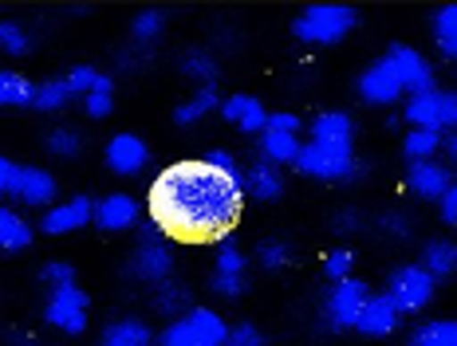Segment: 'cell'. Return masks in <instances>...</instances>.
I'll return each mask as SVG.
<instances>
[{"instance_id":"1","label":"cell","mask_w":457,"mask_h":346,"mask_svg":"<svg viewBox=\"0 0 457 346\" xmlns=\"http://www.w3.org/2000/svg\"><path fill=\"white\" fill-rule=\"evenodd\" d=\"M241 177L209 169L205 161H174L158 173L150 189V213L174 240H217L241 217Z\"/></svg>"},{"instance_id":"2","label":"cell","mask_w":457,"mask_h":346,"mask_svg":"<svg viewBox=\"0 0 457 346\" xmlns=\"http://www.w3.org/2000/svg\"><path fill=\"white\" fill-rule=\"evenodd\" d=\"M228 326L209 307H189L186 315L170 319V326L158 334V346H225Z\"/></svg>"},{"instance_id":"3","label":"cell","mask_w":457,"mask_h":346,"mask_svg":"<svg viewBox=\"0 0 457 346\" xmlns=\"http://www.w3.org/2000/svg\"><path fill=\"white\" fill-rule=\"evenodd\" d=\"M355 24H359L355 8H347V4H312L296 16L292 32H296V40H303V44H339Z\"/></svg>"},{"instance_id":"4","label":"cell","mask_w":457,"mask_h":346,"mask_svg":"<svg viewBox=\"0 0 457 346\" xmlns=\"http://www.w3.org/2000/svg\"><path fill=\"white\" fill-rule=\"evenodd\" d=\"M403 119L411 122L414 130H457V95L453 91H426V95H414L411 103H406Z\"/></svg>"},{"instance_id":"5","label":"cell","mask_w":457,"mask_h":346,"mask_svg":"<svg viewBox=\"0 0 457 346\" xmlns=\"http://www.w3.org/2000/svg\"><path fill=\"white\" fill-rule=\"evenodd\" d=\"M296 166H300L303 177H316V181H347V177H355L359 173L355 153L343 150V146H323V142H308V146H300Z\"/></svg>"},{"instance_id":"6","label":"cell","mask_w":457,"mask_h":346,"mask_svg":"<svg viewBox=\"0 0 457 346\" xmlns=\"http://www.w3.org/2000/svg\"><path fill=\"white\" fill-rule=\"evenodd\" d=\"M434 287H437V280L426 272L422 264H406V268H398V272L390 276L386 300L398 307V315L403 311H422V307H430V300H434Z\"/></svg>"},{"instance_id":"7","label":"cell","mask_w":457,"mask_h":346,"mask_svg":"<svg viewBox=\"0 0 457 346\" xmlns=\"http://www.w3.org/2000/svg\"><path fill=\"white\" fill-rule=\"evenodd\" d=\"M370 300L367 284L355 280V276H347V280L331 284L328 300H323V311H328V323L336 326V331H347V326L359 323V315H363V307Z\"/></svg>"},{"instance_id":"8","label":"cell","mask_w":457,"mask_h":346,"mask_svg":"<svg viewBox=\"0 0 457 346\" xmlns=\"http://www.w3.org/2000/svg\"><path fill=\"white\" fill-rule=\"evenodd\" d=\"M87 292H79L75 284L68 287H52V300L44 307V319L52 326H60L63 334H83L87 331Z\"/></svg>"},{"instance_id":"9","label":"cell","mask_w":457,"mask_h":346,"mask_svg":"<svg viewBox=\"0 0 457 346\" xmlns=\"http://www.w3.org/2000/svg\"><path fill=\"white\" fill-rule=\"evenodd\" d=\"M359 95H363V103H370V107H390V103H398L406 95L395 63H390V55L375 60L363 75H359Z\"/></svg>"},{"instance_id":"10","label":"cell","mask_w":457,"mask_h":346,"mask_svg":"<svg viewBox=\"0 0 457 346\" xmlns=\"http://www.w3.org/2000/svg\"><path fill=\"white\" fill-rule=\"evenodd\" d=\"M390 63H395L398 79H403V91H411V99L434 91V67L422 52H414V47H406V44H395L390 47Z\"/></svg>"},{"instance_id":"11","label":"cell","mask_w":457,"mask_h":346,"mask_svg":"<svg viewBox=\"0 0 457 346\" xmlns=\"http://www.w3.org/2000/svg\"><path fill=\"white\" fill-rule=\"evenodd\" d=\"M150 166V146L138 138V134H114L107 142V169L119 173V177H135Z\"/></svg>"},{"instance_id":"12","label":"cell","mask_w":457,"mask_h":346,"mask_svg":"<svg viewBox=\"0 0 457 346\" xmlns=\"http://www.w3.org/2000/svg\"><path fill=\"white\" fill-rule=\"evenodd\" d=\"M95 220V205L87 197H71V201H63V205H52L44 213L40 220V228L47 236H71V233H79L83 225H91Z\"/></svg>"},{"instance_id":"13","label":"cell","mask_w":457,"mask_h":346,"mask_svg":"<svg viewBox=\"0 0 457 346\" xmlns=\"http://www.w3.org/2000/svg\"><path fill=\"white\" fill-rule=\"evenodd\" d=\"M55 194H60V181L52 177L47 169L40 166H21V177H16V201L28 209H52L55 205Z\"/></svg>"},{"instance_id":"14","label":"cell","mask_w":457,"mask_h":346,"mask_svg":"<svg viewBox=\"0 0 457 346\" xmlns=\"http://www.w3.org/2000/svg\"><path fill=\"white\" fill-rule=\"evenodd\" d=\"M130 276L142 284H170L174 276V252L170 244H142L135 256H130Z\"/></svg>"},{"instance_id":"15","label":"cell","mask_w":457,"mask_h":346,"mask_svg":"<svg viewBox=\"0 0 457 346\" xmlns=\"http://www.w3.org/2000/svg\"><path fill=\"white\" fill-rule=\"evenodd\" d=\"M406 185H411L418 197H426V201H442L445 194H450V185H453V173H450V166H442L437 158L434 161H411Z\"/></svg>"},{"instance_id":"16","label":"cell","mask_w":457,"mask_h":346,"mask_svg":"<svg viewBox=\"0 0 457 346\" xmlns=\"http://www.w3.org/2000/svg\"><path fill=\"white\" fill-rule=\"evenodd\" d=\"M95 225L107 228V233H122V228L138 225V201L130 194H111L95 205Z\"/></svg>"},{"instance_id":"17","label":"cell","mask_w":457,"mask_h":346,"mask_svg":"<svg viewBox=\"0 0 457 346\" xmlns=\"http://www.w3.org/2000/svg\"><path fill=\"white\" fill-rule=\"evenodd\" d=\"M395 326H398V307L390 303L386 295H370L363 315H359V323H355V331L367 334V339H386V334H395Z\"/></svg>"},{"instance_id":"18","label":"cell","mask_w":457,"mask_h":346,"mask_svg":"<svg viewBox=\"0 0 457 346\" xmlns=\"http://www.w3.org/2000/svg\"><path fill=\"white\" fill-rule=\"evenodd\" d=\"M221 114L228 122H237L245 134H264L269 130V111L261 107V99H253V95H228L221 103Z\"/></svg>"},{"instance_id":"19","label":"cell","mask_w":457,"mask_h":346,"mask_svg":"<svg viewBox=\"0 0 457 346\" xmlns=\"http://www.w3.org/2000/svg\"><path fill=\"white\" fill-rule=\"evenodd\" d=\"M312 142H323V146H343V150H351V142H355V122H351V114H343V111H328V114H320V119L312 122Z\"/></svg>"},{"instance_id":"20","label":"cell","mask_w":457,"mask_h":346,"mask_svg":"<svg viewBox=\"0 0 457 346\" xmlns=\"http://www.w3.org/2000/svg\"><path fill=\"white\" fill-rule=\"evenodd\" d=\"M241 185L249 189L256 201H280L284 197V177L276 166H269V161H256L249 173H241Z\"/></svg>"},{"instance_id":"21","label":"cell","mask_w":457,"mask_h":346,"mask_svg":"<svg viewBox=\"0 0 457 346\" xmlns=\"http://www.w3.org/2000/svg\"><path fill=\"white\" fill-rule=\"evenodd\" d=\"M99 346H158V339L142 319H114L107 331H103Z\"/></svg>"},{"instance_id":"22","label":"cell","mask_w":457,"mask_h":346,"mask_svg":"<svg viewBox=\"0 0 457 346\" xmlns=\"http://www.w3.org/2000/svg\"><path fill=\"white\" fill-rule=\"evenodd\" d=\"M32 244V225L16 209L0 205V252H24Z\"/></svg>"},{"instance_id":"23","label":"cell","mask_w":457,"mask_h":346,"mask_svg":"<svg viewBox=\"0 0 457 346\" xmlns=\"http://www.w3.org/2000/svg\"><path fill=\"white\" fill-rule=\"evenodd\" d=\"M261 153L269 166H284V161H296L300 158V138L296 134H284V130H264L261 134Z\"/></svg>"},{"instance_id":"24","label":"cell","mask_w":457,"mask_h":346,"mask_svg":"<svg viewBox=\"0 0 457 346\" xmlns=\"http://www.w3.org/2000/svg\"><path fill=\"white\" fill-rule=\"evenodd\" d=\"M422 268L434 276V280L453 276L457 272V244H450V240H430L422 252Z\"/></svg>"},{"instance_id":"25","label":"cell","mask_w":457,"mask_h":346,"mask_svg":"<svg viewBox=\"0 0 457 346\" xmlns=\"http://www.w3.org/2000/svg\"><path fill=\"white\" fill-rule=\"evenodd\" d=\"M0 107H36V83L16 71H0Z\"/></svg>"},{"instance_id":"26","label":"cell","mask_w":457,"mask_h":346,"mask_svg":"<svg viewBox=\"0 0 457 346\" xmlns=\"http://www.w3.org/2000/svg\"><path fill=\"white\" fill-rule=\"evenodd\" d=\"M411 346H457V319H430L414 326Z\"/></svg>"},{"instance_id":"27","label":"cell","mask_w":457,"mask_h":346,"mask_svg":"<svg viewBox=\"0 0 457 346\" xmlns=\"http://www.w3.org/2000/svg\"><path fill=\"white\" fill-rule=\"evenodd\" d=\"M434 44L445 60H457V4H445L434 16Z\"/></svg>"},{"instance_id":"28","label":"cell","mask_w":457,"mask_h":346,"mask_svg":"<svg viewBox=\"0 0 457 346\" xmlns=\"http://www.w3.org/2000/svg\"><path fill=\"white\" fill-rule=\"evenodd\" d=\"M403 150L411 161H434L437 150H442V134L437 130H411L403 142Z\"/></svg>"},{"instance_id":"29","label":"cell","mask_w":457,"mask_h":346,"mask_svg":"<svg viewBox=\"0 0 457 346\" xmlns=\"http://www.w3.org/2000/svg\"><path fill=\"white\" fill-rule=\"evenodd\" d=\"M75 95H71V83H68V75L63 79H47L36 86V107L40 111H60L63 103H71Z\"/></svg>"},{"instance_id":"30","label":"cell","mask_w":457,"mask_h":346,"mask_svg":"<svg viewBox=\"0 0 457 346\" xmlns=\"http://www.w3.org/2000/svg\"><path fill=\"white\" fill-rule=\"evenodd\" d=\"M186 303H189V292H186L182 284H174V280L162 284V287H158V295H154V311H158V315H174V319L189 311Z\"/></svg>"},{"instance_id":"31","label":"cell","mask_w":457,"mask_h":346,"mask_svg":"<svg viewBox=\"0 0 457 346\" xmlns=\"http://www.w3.org/2000/svg\"><path fill=\"white\" fill-rule=\"evenodd\" d=\"M213 107H217V86H202V91H197L194 99L178 107V114H174V119L182 122V127H194V122L202 119V114H209Z\"/></svg>"},{"instance_id":"32","label":"cell","mask_w":457,"mask_h":346,"mask_svg":"<svg viewBox=\"0 0 457 346\" xmlns=\"http://www.w3.org/2000/svg\"><path fill=\"white\" fill-rule=\"evenodd\" d=\"M182 71L189 79H202V86H213V79H217V63L209 52H189L182 60Z\"/></svg>"},{"instance_id":"33","label":"cell","mask_w":457,"mask_h":346,"mask_svg":"<svg viewBox=\"0 0 457 346\" xmlns=\"http://www.w3.org/2000/svg\"><path fill=\"white\" fill-rule=\"evenodd\" d=\"M162 28H166V16L162 12H142V16H135V24H130V36H135L138 44H150L162 36Z\"/></svg>"},{"instance_id":"34","label":"cell","mask_w":457,"mask_h":346,"mask_svg":"<svg viewBox=\"0 0 457 346\" xmlns=\"http://www.w3.org/2000/svg\"><path fill=\"white\" fill-rule=\"evenodd\" d=\"M0 52H8V55L28 52V32L16 21H0Z\"/></svg>"},{"instance_id":"35","label":"cell","mask_w":457,"mask_h":346,"mask_svg":"<svg viewBox=\"0 0 457 346\" xmlns=\"http://www.w3.org/2000/svg\"><path fill=\"white\" fill-rule=\"evenodd\" d=\"M261 264L269 268V272H280L284 264H292V244L288 240H269V244H261Z\"/></svg>"},{"instance_id":"36","label":"cell","mask_w":457,"mask_h":346,"mask_svg":"<svg viewBox=\"0 0 457 346\" xmlns=\"http://www.w3.org/2000/svg\"><path fill=\"white\" fill-rule=\"evenodd\" d=\"M351 268H355V256L347 252V248H336L328 260H323V272H328V280L331 284H339V280H347L351 276Z\"/></svg>"},{"instance_id":"37","label":"cell","mask_w":457,"mask_h":346,"mask_svg":"<svg viewBox=\"0 0 457 346\" xmlns=\"http://www.w3.org/2000/svg\"><path fill=\"white\" fill-rule=\"evenodd\" d=\"M47 150H52L55 158H75V153H79V134L75 130H52L47 134Z\"/></svg>"},{"instance_id":"38","label":"cell","mask_w":457,"mask_h":346,"mask_svg":"<svg viewBox=\"0 0 457 346\" xmlns=\"http://www.w3.org/2000/svg\"><path fill=\"white\" fill-rule=\"evenodd\" d=\"M245 287H249L245 272H213V292L217 295H228V300H237V295H245Z\"/></svg>"},{"instance_id":"39","label":"cell","mask_w":457,"mask_h":346,"mask_svg":"<svg viewBox=\"0 0 457 346\" xmlns=\"http://www.w3.org/2000/svg\"><path fill=\"white\" fill-rule=\"evenodd\" d=\"M217 272H245V252L237 248V240H221V248H217Z\"/></svg>"},{"instance_id":"40","label":"cell","mask_w":457,"mask_h":346,"mask_svg":"<svg viewBox=\"0 0 457 346\" xmlns=\"http://www.w3.org/2000/svg\"><path fill=\"white\" fill-rule=\"evenodd\" d=\"M225 346H269V339H264L253 323H241V326H233V331H228Z\"/></svg>"},{"instance_id":"41","label":"cell","mask_w":457,"mask_h":346,"mask_svg":"<svg viewBox=\"0 0 457 346\" xmlns=\"http://www.w3.org/2000/svg\"><path fill=\"white\" fill-rule=\"evenodd\" d=\"M202 161H205L209 169H217V173H228V177H241V173H237V158H233L228 150H221V146H213Z\"/></svg>"},{"instance_id":"42","label":"cell","mask_w":457,"mask_h":346,"mask_svg":"<svg viewBox=\"0 0 457 346\" xmlns=\"http://www.w3.org/2000/svg\"><path fill=\"white\" fill-rule=\"evenodd\" d=\"M95 79H99V71H95V67H71V75H68L71 95H91Z\"/></svg>"},{"instance_id":"43","label":"cell","mask_w":457,"mask_h":346,"mask_svg":"<svg viewBox=\"0 0 457 346\" xmlns=\"http://www.w3.org/2000/svg\"><path fill=\"white\" fill-rule=\"evenodd\" d=\"M40 276H44V280L52 284V287H68V284H75V268H71V264H60V260H55V264H47Z\"/></svg>"},{"instance_id":"44","label":"cell","mask_w":457,"mask_h":346,"mask_svg":"<svg viewBox=\"0 0 457 346\" xmlns=\"http://www.w3.org/2000/svg\"><path fill=\"white\" fill-rule=\"evenodd\" d=\"M83 107H87V114H91V119H107V114L114 111V103H111V95H99V91H91Z\"/></svg>"},{"instance_id":"45","label":"cell","mask_w":457,"mask_h":346,"mask_svg":"<svg viewBox=\"0 0 457 346\" xmlns=\"http://www.w3.org/2000/svg\"><path fill=\"white\" fill-rule=\"evenodd\" d=\"M16 177H21V166L0 158V194H16Z\"/></svg>"},{"instance_id":"46","label":"cell","mask_w":457,"mask_h":346,"mask_svg":"<svg viewBox=\"0 0 457 346\" xmlns=\"http://www.w3.org/2000/svg\"><path fill=\"white\" fill-rule=\"evenodd\" d=\"M300 114H269V130H284V134H300Z\"/></svg>"},{"instance_id":"47","label":"cell","mask_w":457,"mask_h":346,"mask_svg":"<svg viewBox=\"0 0 457 346\" xmlns=\"http://www.w3.org/2000/svg\"><path fill=\"white\" fill-rule=\"evenodd\" d=\"M442 217H445V225H457V181L450 185V194L442 197Z\"/></svg>"},{"instance_id":"48","label":"cell","mask_w":457,"mask_h":346,"mask_svg":"<svg viewBox=\"0 0 457 346\" xmlns=\"http://www.w3.org/2000/svg\"><path fill=\"white\" fill-rule=\"evenodd\" d=\"M383 228H390L395 236H406V233H411V225H406L403 213H386V217H383Z\"/></svg>"},{"instance_id":"49","label":"cell","mask_w":457,"mask_h":346,"mask_svg":"<svg viewBox=\"0 0 457 346\" xmlns=\"http://www.w3.org/2000/svg\"><path fill=\"white\" fill-rule=\"evenodd\" d=\"M162 240H166L162 225L158 220H146V225H142V244H162Z\"/></svg>"},{"instance_id":"50","label":"cell","mask_w":457,"mask_h":346,"mask_svg":"<svg viewBox=\"0 0 457 346\" xmlns=\"http://www.w3.org/2000/svg\"><path fill=\"white\" fill-rule=\"evenodd\" d=\"M8 346H40V342H36L28 331H12V334H8Z\"/></svg>"},{"instance_id":"51","label":"cell","mask_w":457,"mask_h":346,"mask_svg":"<svg viewBox=\"0 0 457 346\" xmlns=\"http://www.w3.org/2000/svg\"><path fill=\"white\" fill-rule=\"evenodd\" d=\"M336 228H359V213H343L336 220Z\"/></svg>"},{"instance_id":"52","label":"cell","mask_w":457,"mask_h":346,"mask_svg":"<svg viewBox=\"0 0 457 346\" xmlns=\"http://www.w3.org/2000/svg\"><path fill=\"white\" fill-rule=\"evenodd\" d=\"M442 150H450V161L457 166V130L450 134V142H442Z\"/></svg>"},{"instance_id":"53","label":"cell","mask_w":457,"mask_h":346,"mask_svg":"<svg viewBox=\"0 0 457 346\" xmlns=\"http://www.w3.org/2000/svg\"><path fill=\"white\" fill-rule=\"evenodd\" d=\"M111 79H107V75H99V79H95V91H99V95H111Z\"/></svg>"}]
</instances>
